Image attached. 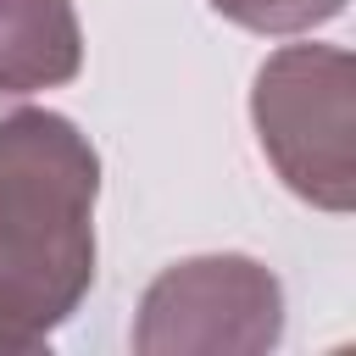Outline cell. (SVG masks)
Segmentation results:
<instances>
[{
  "label": "cell",
  "instance_id": "6da1fadb",
  "mask_svg": "<svg viewBox=\"0 0 356 356\" xmlns=\"http://www.w3.org/2000/svg\"><path fill=\"white\" fill-rule=\"evenodd\" d=\"M100 156L72 117L0 95V356L39 350L95 284Z\"/></svg>",
  "mask_w": 356,
  "mask_h": 356
},
{
  "label": "cell",
  "instance_id": "7a4b0ae2",
  "mask_svg": "<svg viewBox=\"0 0 356 356\" xmlns=\"http://www.w3.org/2000/svg\"><path fill=\"white\" fill-rule=\"evenodd\" d=\"M356 61L339 44H284L256 67L250 122L273 172L317 211L356 206Z\"/></svg>",
  "mask_w": 356,
  "mask_h": 356
},
{
  "label": "cell",
  "instance_id": "3957f363",
  "mask_svg": "<svg viewBox=\"0 0 356 356\" xmlns=\"http://www.w3.org/2000/svg\"><path fill=\"white\" fill-rule=\"evenodd\" d=\"M278 339L284 284L234 250L161 267L134 317L139 356H261Z\"/></svg>",
  "mask_w": 356,
  "mask_h": 356
},
{
  "label": "cell",
  "instance_id": "277c9868",
  "mask_svg": "<svg viewBox=\"0 0 356 356\" xmlns=\"http://www.w3.org/2000/svg\"><path fill=\"white\" fill-rule=\"evenodd\" d=\"M78 67L83 28L72 0H0V95L61 89Z\"/></svg>",
  "mask_w": 356,
  "mask_h": 356
},
{
  "label": "cell",
  "instance_id": "5b68a950",
  "mask_svg": "<svg viewBox=\"0 0 356 356\" xmlns=\"http://www.w3.org/2000/svg\"><path fill=\"white\" fill-rule=\"evenodd\" d=\"M217 17L250 28V33H312L345 11V0H211Z\"/></svg>",
  "mask_w": 356,
  "mask_h": 356
}]
</instances>
